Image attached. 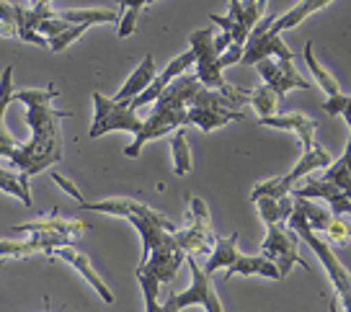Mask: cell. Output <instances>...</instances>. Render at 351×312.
<instances>
[{
  "label": "cell",
  "instance_id": "6da1fadb",
  "mask_svg": "<svg viewBox=\"0 0 351 312\" xmlns=\"http://www.w3.org/2000/svg\"><path fill=\"white\" fill-rule=\"evenodd\" d=\"M57 99V88L49 86L44 90L23 88L16 90V101L26 106V122L32 127V140L13 153L11 163L19 168L26 179L42 173L47 168L62 160V129L60 122L62 116H70L67 112H60L52 106Z\"/></svg>",
  "mask_w": 351,
  "mask_h": 312
},
{
  "label": "cell",
  "instance_id": "7a4b0ae2",
  "mask_svg": "<svg viewBox=\"0 0 351 312\" xmlns=\"http://www.w3.org/2000/svg\"><path fill=\"white\" fill-rule=\"evenodd\" d=\"M199 88H202V83H199L197 75H186V73L178 75V78L160 93V99L155 101V109H153V114L147 116L143 132L134 137V142L124 150V155L137 157L145 142L158 140V137H163V134L178 129V127H186V112H189V106H191L194 93H197Z\"/></svg>",
  "mask_w": 351,
  "mask_h": 312
},
{
  "label": "cell",
  "instance_id": "3957f363",
  "mask_svg": "<svg viewBox=\"0 0 351 312\" xmlns=\"http://www.w3.org/2000/svg\"><path fill=\"white\" fill-rule=\"evenodd\" d=\"M189 47L197 52V78L204 88L219 90V93L230 96L238 106L251 103V90L235 88V86L225 83V78H222L225 67H230L243 60V47L232 44L228 49V55H219L217 49H215V31L212 29H197V31L191 34V39H189Z\"/></svg>",
  "mask_w": 351,
  "mask_h": 312
},
{
  "label": "cell",
  "instance_id": "277c9868",
  "mask_svg": "<svg viewBox=\"0 0 351 312\" xmlns=\"http://www.w3.org/2000/svg\"><path fill=\"white\" fill-rule=\"evenodd\" d=\"M80 207L88 212H104V214H117L130 220L132 227L143 237V261L150 258L155 248L163 243L168 235L176 233V224L165 220V214L150 209L147 204L134 199H106V201H80Z\"/></svg>",
  "mask_w": 351,
  "mask_h": 312
},
{
  "label": "cell",
  "instance_id": "5b68a950",
  "mask_svg": "<svg viewBox=\"0 0 351 312\" xmlns=\"http://www.w3.org/2000/svg\"><path fill=\"white\" fill-rule=\"evenodd\" d=\"M184 261H186V250L176 243L173 235H168L163 243L150 253V258L140 263V268H137V281L143 287L145 310L147 312H163V304L158 302L160 287H163V281L165 284L173 281L176 271H178V266Z\"/></svg>",
  "mask_w": 351,
  "mask_h": 312
},
{
  "label": "cell",
  "instance_id": "8992f818",
  "mask_svg": "<svg viewBox=\"0 0 351 312\" xmlns=\"http://www.w3.org/2000/svg\"><path fill=\"white\" fill-rule=\"evenodd\" d=\"M90 99H93V124L88 132L90 140L104 137L106 132H132L134 137L143 132L145 122L137 116V109L132 106V101L121 103V101L101 96L99 90H93Z\"/></svg>",
  "mask_w": 351,
  "mask_h": 312
},
{
  "label": "cell",
  "instance_id": "52a82bcc",
  "mask_svg": "<svg viewBox=\"0 0 351 312\" xmlns=\"http://www.w3.org/2000/svg\"><path fill=\"white\" fill-rule=\"evenodd\" d=\"M287 224H289V227L300 235V240H305L307 246H310V250L318 256V261L323 263V268H326L330 284H333L336 294H339L341 302H343L346 312H351V274L343 268V263H341L339 258H336L333 248H330L323 237H318V233H313V230H310V227H307V224L302 222L297 214H289Z\"/></svg>",
  "mask_w": 351,
  "mask_h": 312
},
{
  "label": "cell",
  "instance_id": "ba28073f",
  "mask_svg": "<svg viewBox=\"0 0 351 312\" xmlns=\"http://www.w3.org/2000/svg\"><path fill=\"white\" fill-rule=\"evenodd\" d=\"M189 201V227L186 230H176L173 237L176 243L186 250V256H209L215 250V243L217 237L212 233V222H209V212H207V204L194 196L191 191L184 194Z\"/></svg>",
  "mask_w": 351,
  "mask_h": 312
},
{
  "label": "cell",
  "instance_id": "9c48e42d",
  "mask_svg": "<svg viewBox=\"0 0 351 312\" xmlns=\"http://www.w3.org/2000/svg\"><path fill=\"white\" fill-rule=\"evenodd\" d=\"M315 168H330V153L323 145H318V142H315L313 147H305V150H302L300 163H297L287 176L274 179V181H263V183H258V186H253L251 201L289 196V191H292V186H295V181L302 179V176H310Z\"/></svg>",
  "mask_w": 351,
  "mask_h": 312
},
{
  "label": "cell",
  "instance_id": "30bf717a",
  "mask_svg": "<svg viewBox=\"0 0 351 312\" xmlns=\"http://www.w3.org/2000/svg\"><path fill=\"white\" fill-rule=\"evenodd\" d=\"M297 243H300V235L289 227L287 222H276V224H266V240L261 246V256H266L269 261H274V266L279 268V276L287 279L289 271L295 263H300L302 268L310 271L305 261L297 253Z\"/></svg>",
  "mask_w": 351,
  "mask_h": 312
},
{
  "label": "cell",
  "instance_id": "8fae6325",
  "mask_svg": "<svg viewBox=\"0 0 351 312\" xmlns=\"http://www.w3.org/2000/svg\"><path fill=\"white\" fill-rule=\"evenodd\" d=\"M276 16H263L261 21L256 23V29L251 31L248 42L243 47V65H258L261 60H269L271 55H276V60H285V62H292V49L282 42L279 34L271 31V23H274Z\"/></svg>",
  "mask_w": 351,
  "mask_h": 312
},
{
  "label": "cell",
  "instance_id": "7c38bea8",
  "mask_svg": "<svg viewBox=\"0 0 351 312\" xmlns=\"http://www.w3.org/2000/svg\"><path fill=\"white\" fill-rule=\"evenodd\" d=\"M186 266L191 271V287L181 294L171 291L168 294V302L173 304L176 310H184V307H191V304H202L207 312H222V302H219L217 291H215V284L209 279V274H204V268L197 263L194 256H186Z\"/></svg>",
  "mask_w": 351,
  "mask_h": 312
},
{
  "label": "cell",
  "instance_id": "4fadbf2b",
  "mask_svg": "<svg viewBox=\"0 0 351 312\" xmlns=\"http://www.w3.org/2000/svg\"><path fill=\"white\" fill-rule=\"evenodd\" d=\"M256 67H258V73H261L263 83L274 90L279 99H282L285 93H289V90H295V88H302V90L310 88V80L302 78V75H300V70H297L292 62H285V60H271V57H269V60H261Z\"/></svg>",
  "mask_w": 351,
  "mask_h": 312
},
{
  "label": "cell",
  "instance_id": "5bb4252c",
  "mask_svg": "<svg viewBox=\"0 0 351 312\" xmlns=\"http://www.w3.org/2000/svg\"><path fill=\"white\" fill-rule=\"evenodd\" d=\"M49 258H60V261H65V263H70V266L75 268L77 274L83 276V279L93 287V289L99 291V297L106 304H111L114 302V294H111V289L106 287V281L101 279L99 274L93 271V266H90V261H88V256H83V253H77V250H73L70 246H62V248H55L52 253H49Z\"/></svg>",
  "mask_w": 351,
  "mask_h": 312
},
{
  "label": "cell",
  "instance_id": "9a60e30c",
  "mask_svg": "<svg viewBox=\"0 0 351 312\" xmlns=\"http://www.w3.org/2000/svg\"><path fill=\"white\" fill-rule=\"evenodd\" d=\"M258 124L261 127H274V129H289V132H297L300 140H302V150L305 147H313L318 140H315V122L307 116V114H282V116H258Z\"/></svg>",
  "mask_w": 351,
  "mask_h": 312
},
{
  "label": "cell",
  "instance_id": "2e32d148",
  "mask_svg": "<svg viewBox=\"0 0 351 312\" xmlns=\"http://www.w3.org/2000/svg\"><path fill=\"white\" fill-rule=\"evenodd\" d=\"M235 274H243V276H266V279L271 281H282L279 268L274 266V261H269L266 256H243V253H238L235 261L225 268V279H232Z\"/></svg>",
  "mask_w": 351,
  "mask_h": 312
},
{
  "label": "cell",
  "instance_id": "e0dca14e",
  "mask_svg": "<svg viewBox=\"0 0 351 312\" xmlns=\"http://www.w3.org/2000/svg\"><path fill=\"white\" fill-rule=\"evenodd\" d=\"M245 119V112H217V109H202V106H189L186 112V127L194 124L202 132H212V129H219L225 124L232 122H243Z\"/></svg>",
  "mask_w": 351,
  "mask_h": 312
},
{
  "label": "cell",
  "instance_id": "ac0fdd59",
  "mask_svg": "<svg viewBox=\"0 0 351 312\" xmlns=\"http://www.w3.org/2000/svg\"><path fill=\"white\" fill-rule=\"evenodd\" d=\"M155 60H153V55H145V60L137 65V70L132 73L130 78H127V83L119 88V93L114 96V101H121V103H130V101H134L140 93H143L150 83L155 80Z\"/></svg>",
  "mask_w": 351,
  "mask_h": 312
},
{
  "label": "cell",
  "instance_id": "d6986e66",
  "mask_svg": "<svg viewBox=\"0 0 351 312\" xmlns=\"http://www.w3.org/2000/svg\"><path fill=\"white\" fill-rule=\"evenodd\" d=\"M16 233H57V235H67L73 243H75L77 235H83L88 230L86 222H73V220H36V222H26V224H13Z\"/></svg>",
  "mask_w": 351,
  "mask_h": 312
},
{
  "label": "cell",
  "instance_id": "ffe728a7",
  "mask_svg": "<svg viewBox=\"0 0 351 312\" xmlns=\"http://www.w3.org/2000/svg\"><path fill=\"white\" fill-rule=\"evenodd\" d=\"M328 3H333V0H300L295 8L289 13H282V16H276L274 23H271V31L274 34H282L289 31V29H295V26H300V23L305 21L310 13L320 11V8H326Z\"/></svg>",
  "mask_w": 351,
  "mask_h": 312
},
{
  "label": "cell",
  "instance_id": "44dd1931",
  "mask_svg": "<svg viewBox=\"0 0 351 312\" xmlns=\"http://www.w3.org/2000/svg\"><path fill=\"white\" fill-rule=\"evenodd\" d=\"M292 214H297L302 222L313 230V233H328L330 224H333V214L326 212V209H320L318 204H313L310 199H295V209H292Z\"/></svg>",
  "mask_w": 351,
  "mask_h": 312
},
{
  "label": "cell",
  "instance_id": "7402d4cb",
  "mask_svg": "<svg viewBox=\"0 0 351 312\" xmlns=\"http://www.w3.org/2000/svg\"><path fill=\"white\" fill-rule=\"evenodd\" d=\"M241 250H238V233H232L230 237H217V243H215V250L209 253L207 263H204V274H215V271H219V268H228L235 261V256H238Z\"/></svg>",
  "mask_w": 351,
  "mask_h": 312
},
{
  "label": "cell",
  "instance_id": "603a6c76",
  "mask_svg": "<svg viewBox=\"0 0 351 312\" xmlns=\"http://www.w3.org/2000/svg\"><path fill=\"white\" fill-rule=\"evenodd\" d=\"M302 57H305V62H307V67H310V73H313V78L318 80V86L326 90V96H328V99H336V96H341L339 83H336L328 70H326V67H323L318 60H315V49H313V42H307V44H305V52H302Z\"/></svg>",
  "mask_w": 351,
  "mask_h": 312
},
{
  "label": "cell",
  "instance_id": "cb8c5ba5",
  "mask_svg": "<svg viewBox=\"0 0 351 312\" xmlns=\"http://www.w3.org/2000/svg\"><path fill=\"white\" fill-rule=\"evenodd\" d=\"M0 191H5V194H11L16 199L23 201V207H32V186H29V179L26 176H19V173H13L8 168H0Z\"/></svg>",
  "mask_w": 351,
  "mask_h": 312
},
{
  "label": "cell",
  "instance_id": "d4e9b609",
  "mask_svg": "<svg viewBox=\"0 0 351 312\" xmlns=\"http://www.w3.org/2000/svg\"><path fill=\"white\" fill-rule=\"evenodd\" d=\"M256 204L261 209L263 224L287 222L292 209H295V199H289V196H282V199H258Z\"/></svg>",
  "mask_w": 351,
  "mask_h": 312
},
{
  "label": "cell",
  "instance_id": "484cf974",
  "mask_svg": "<svg viewBox=\"0 0 351 312\" xmlns=\"http://www.w3.org/2000/svg\"><path fill=\"white\" fill-rule=\"evenodd\" d=\"M171 153H173V170L176 176H186L191 170V147L186 140V127H178L171 137Z\"/></svg>",
  "mask_w": 351,
  "mask_h": 312
},
{
  "label": "cell",
  "instance_id": "4316f807",
  "mask_svg": "<svg viewBox=\"0 0 351 312\" xmlns=\"http://www.w3.org/2000/svg\"><path fill=\"white\" fill-rule=\"evenodd\" d=\"M121 8H124V13H121L119 18V36L121 39H127L132 31H134V26H137V16H140V11H143L145 5H150V3H155V0H117Z\"/></svg>",
  "mask_w": 351,
  "mask_h": 312
},
{
  "label": "cell",
  "instance_id": "83f0119b",
  "mask_svg": "<svg viewBox=\"0 0 351 312\" xmlns=\"http://www.w3.org/2000/svg\"><path fill=\"white\" fill-rule=\"evenodd\" d=\"M279 101L282 99H279L266 83L251 90V106L258 112V116H274L276 109H279Z\"/></svg>",
  "mask_w": 351,
  "mask_h": 312
},
{
  "label": "cell",
  "instance_id": "f1b7e54d",
  "mask_svg": "<svg viewBox=\"0 0 351 312\" xmlns=\"http://www.w3.org/2000/svg\"><path fill=\"white\" fill-rule=\"evenodd\" d=\"M16 101V88H13V67H5L0 75V132L8 129L5 127V112Z\"/></svg>",
  "mask_w": 351,
  "mask_h": 312
},
{
  "label": "cell",
  "instance_id": "f546056e",
  "mask_svg": "<svg viewBox=\"0 0 351 312\" xmlns=\"http://www.w3.org/2000/svg\"><path fill=\"white\" fill-rule=\"evenodd\" d=\"M349 240H351V222L336 217L333 224H330V230L326 233V243L328 246H346Z\"/></svg>",
  "mask_w": 351,
  "mask_h": 312
},
{
  "label": "cell",
  "instance_id": "4dcf8cb0",
  "mask_svg": "<svg viewBox=\"0 0 351 312\" xmlns=\"http://www.w3.org/2000/svg\"><path fill=\"white\" fill-rule=\"evenodd\" d=\"M52 181H55V183H57V186H60L62 191H67V194H70V196H73V199H75L77 204H80V201H86V199H83V194H80V191H77L75 186H73V183H70V181H67L65 176H62V173H57V170H52Z\"/></svg>",
  "mask_w": 351,
  "mask_h": 312
},
{
  "label": "cell",
  "instance_id": "1f68e13d",
  "mask_svg": "<svg viewBox=\"0 0 351 312\" xmlns=\"http://www.w3.org/2000/svg\"><path fill=\"white\" fill-rule=\"evenodd\" d=\"M346 101H349V96H336V99H328L326 103H323V112L330 114V116H339V114H343V109H346Z\"/></svg>",
  "mask_w": 351,
  "mask_h": 312
},
{
  "label": "cell",
  "instance_id": "d6a6232c",
  "mask_svg": "<svg viewBox=\"0 0 351 312\" xmlns=\"http://www.w3.org/2000/svg\"><path fill=\"white\" fill-rule=\"evenodd\" d=\"M245 5H261V8H266V0H243Z\"/></svg>",
  "mask_w": 351,
  "mask_h": 312
},
{
  "label": "cell",
  "instance_id": "836d02e7",
  "mask_svg": "<svg viewBox=\"0 0 351 312\" xmlns=\"http://www.w3.org/2000/svg\"><path fill=\"white\" fill-rule=\"evenodd\" d=\"M34 5H39V3H52V0H32Z\"/></svg>",
  "mask_w": 351,
  "mask_h": 312
},
{
  "label": "cell",
  "instance_id": "e575fe53",
  "mask_svg": "<svg viewBox=\"0 0 351 312\" xmlns=\"http://www.w3.org/2000/svg\"><path fill=\"white\" fill-rule=\"evenodd\" d=\"M47 302V307H44V312H52V307H49V300H44Z\"/></svg>",
  "mask_w": 351,
  "mask_h": 312
},
{
  "label": "cell",
  "instance_id": "d590c367",
  "mask_svg": "<svg viewBox=\"0 0 351 312\" xmlns=\"http://www.w3.org/2000/svg\"><path fill=\"white\" fill-rule=\"evenodd\" d=\"M330 312H339V307H336V304H330Z\"/></svg>",
  "mask_w": 351,
  "mask_h": 312
},
{
  "label": "cell",
  "instance_id": "8d00e7d4",
  "mask_svg": "<svg viewBox=\"0 0 351 312\" xmlns=\"http://www.w3.org/2000/svg\"><path fill=\"white\" fill-rule=\"evenodd\" d=\"M3 266H5V261H3V258H0V268H3Z\"/></svg>",
  "mask_w": 351,
  "mask_h": 312
}]
</instances>
